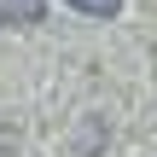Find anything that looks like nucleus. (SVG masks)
Here are the masks:
<instances>
[{
  "label": "nucleus",
  "instance_id": "obj_2",
  "mask_svg": "<svg viewBox=\"0 0 157 157\" xmlns=\"http://www.w3.org/2000/svg\"><path fill=\"white\" fill-rule=\"evenodd\" d=\"M64 6L87 12V17H111V12H122V0H64Z\"/></svg>",
  "mask_w": 157,
  "mask_h": 157
},
{
  "label": "nucleus",
  "instance_id": "obj_1",
  "mask_svg": "<svg viewBox=\"0 0 157 157\" xmlns=\"http://www.w3.org/2000/svg\"><path fill=\"white\" fill-rule=\"evenodd\" d=\"M47 0H0V23H41Z\"/></svg>",
  "mask_w": 157,
  "mask_h": 157
}]
</instances>
